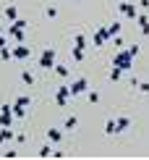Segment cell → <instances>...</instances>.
Instances as JSON below:
<instances>
[{
	"label": "cell",
	"instance_id": "19",
	"mask_svg": "<svg viewBox=\"0 0 149 160\" xmlns=\"http://www.w3.org/2000/svg\"><path fill=\"white\" fill-rule=\"evenodd\" d=\"M45 16L47 18H58V8H55V5H50V8L45 11Z\"/></svg>",
	"mask_w": 149,
	"mask_h": 160
},
{
	"label": "cell",
	"instance_id": "14",
	"mask_svg": "<svg viewBox=\"0 0 149 160\" xmlns=\"http://www.w3.org/2000/svg\"><path fill=\"white\" fill-rule=\"evenodd\" d=\"M8 139H13V129H11V126H3V131H0V142H8Z\"/></svg>",
	"mask_w": 149,
	"mask_h": 160
},
{
	"label": "cell",
	"instance_id": "28",
	"mask_svg": "<svg viewBox=\"0 0 149 160\" xmlns=\"http://www.w3.org/2000/svg\"><path fill=\"white\" fill-rule=\"evenodd\" d=\"M139 5L141 8H149V0H139Z\"/></svg>",
	"mask_w": 149,
	"mask_h": 160
},
{
	"label": "cell",
	"instance_id": "9",
	"mask_svg": "<svg viewBox=\"0 0 149 160\" xmlns=\"http://www.w3.org/2000/svg\"><path fill=\"white\" fill-rule=\"evenodd\" d=\"M8 34H11L13 39H16V42H24V29H21V26H18V24H11Z\"/></svg>",
	"mask_w": 149,
	"mask_h": 160
},
{
	"label": "cell",
	"instance_id": "29",
	"mask_svg": "<svg viewBox=\"0 0 149 160\" xmlns=\"http://www.w3.org/2000/svg\"><path fill=\"white\" fill-rule=\"evenodd\" d=\"M118 3H120V0H118Z\"/></svg>",
	"mask_w": 149,
	"mask_h": 160
},
{
	"label": "cell",
	"instance_id": "22",
	"mask_svg": "<svg viewBox=\"0 0 149 160\" xmlns=\"http://www.w3.org/2000/svg\"><path fill=\"white\" fill-rule=\"evenodd\" d=\"M0 58H3V61H11V58H13V52H11L8 48H3V50H0Z\"/></svg>",
	"mask_w": 149,
	"mask_h": 160
},
{
	"label": "cell",
	"instance_id": "27",
	"mask_svg": "<svg viewBox=\"0 0 149 160\" xmlns=\"http://www.w3.org/2000/svg\"><path fill=\"white\" fill-rule=\"evenodd\" d=\"M5 48V39H3V26H0V50Z\"/></svg>",
	"mask_w": 149,
	"mask_h": 160
},
{
	"label": "cell",
	"instance_id": "1",
	"mask_svg": "<svg viewBox=\"0 0 149 160\" xmlns=\"http://www.w3.org/2000/svg\"><path fill=\"white\" fill-rule=\"evenodd\" d=\"M133 55H139V45H131L128 50H120L118 55L113 58V66H118V68L128 71V68L133 66Z\"/></svg>",
	"mask_w": 149,
	"mask_h": 160
},
{
	"label": "cell",
	"instance_id": "10",
	"mask_svg": "<svg viewBox=\"0 0 149 160\" xmlns=\"http://www.w3.org/2000/svg\"><path fill=\"white\" fill-rule=\"evenodd\" d=\"M136 21H139L141 34H149V16H147V13H139V16H136Z\"/></svg>",
	"mask_w": 149,
	"mask_h": 160
},
{
	"label": "cell",
	"instance_id": "6",
	"mask_svg": "<svg viewBox=\"0 0 149 160\" xmlns=\"http://www.w3.org/2000/svg\"><path fill=\"white\" fill-rule=\"evenodd\" d=\"M107 39H113V37H110V32H107V26H102V29H97V32H94V39H92V42L99 48V45H105Z\"/></svg>",
	"mask_w": 149,
	"mask_h": 160
},
{
	"label": "cell",
	"instance_id": "16",
	"mask_svg": "<svg viewBox=\"0 0 149 160\" xmlns=\"http://www.w3.org/2000/svg\"><path fill=\"white\" fill-rule=\"evenodd\" d=\"M120 76H123V68H118V66H113V71H110V82H118Z\"/></svg>",
	"mask_w": 149,
	"mask_h": 160
},
{
	"label": "cell",
	"instance_id": "12",
	"mask_svg": "<svg viewBox=\"0 0 149 160\" xmlns=\"http://www.w3.org/2000/svg\"><path fill=\"white\" fill-rule=\"evenodd\" d=\"M47 139H50V142H60V139H63V131L60 129H47Z\"/></svg>",
	"mask_w": 149,
	"mask_h": 160
},
{
	"label": "cell",
	"instance_id": "15",
	"mask_svg": "<svg viewBox=\"0 0 149 160\" xmlns=\"http://www.w3.org/2000/svg\"><path fill=\"white\" fill-rule=\"evenodd\" d=\"M76 126H79V118H76V116H68V118H65V126H63V129L71 131V129H76Z\"/></svg>",
	"mask_w": 149,
	"mask_h": 160
},
{
	"label": "cell",
	"instance_id": "18",
	"mask_svg": "<svg viewBox=\"0 0 149 160\" xmlns=\"http://www.w3.org/2000/svg\"><path fill=\"white\" fill-rule=\"evenodd\" d=\"M21 82H24V84H34V76H31V71H24V74H21Z\"/></svg>",
	"mask_w": 149,
	"mask_h": 160
},
{
	"label": "cell",
	"instance_id": "21",
	"mask_svg": "<svg viewBox=\"0 0 149 160\" xmlns=\"http://www.w3.org/2000/svg\"><path fill=\"white\" fill-rule=\"evenodd\" d=\"M73 48H86V37L84 34H76V45Z\"/></svg>",
	"mask_w": 149,
	"mask_h": 160
},
{
	"label": "cell",
	"instance_id": "17",
	"mask_svg": "<svg viewBox=\"0 0 149 160\" xmlns=\"http://www.w3.org/2000/svg\"><path fill=\"white\" fill-rule=\"evenodd\" d=\"M107 32H110V37H118V34H120V21L110 24V26H107Z\"/></svg>",
	"mask_w": 149,
	"mask_h": 160
},
{
	"label": "cell",
	"instance_id": "13",
	"mask_svg": "<svg viewBox=\"0 0 149 160\" xmlns=\"http://www.w3.org/2000/svg\"><path fill=\"white\" fill-rule=\"evenodd\" d=\"M5 18H8V21H16L18 18V8L16 5H8V8H5Z\"/></svg>",
	"mask_w": 149,
	"mask_h": 160
},
{
	"label": "cell",
	"instance_id": "20",
	"mask_svg": "<svg viewBox=\"0 0 149 160\" xmlns=\"http://www.w3.org/2000/svg\"><path fill=\"white\" fill-rule=\"evenodd\" d=\"M55 74H58V76H68V68L60 66V63H55Z\"/></svg>",
	"mask_w": 149,
	"mask_h": 160
},
{
	"label": "cell",
	"instance_id": "8",
	"mask_svg": "<svg viewBox=\"0 0 149 160\" xmlns=\"http://www.w3.org/2000/svg\"><path fill=\"white\" fill-rule=\"evenodd\" d=\"M13 58H16V61H26V58H29V48L18 42L16 48H13Z\"/></svg>",
	"mask_w": 149,
	"mask_h": 160
},
{
	"label": "cell",
	"instance_id": "26",
	"mask_svg": "<svg viewBox=\"0 0 149 160\" xmlns=\"http://www.w3.org/2000/svg\"><path fill=\"white\" fill-rule=\"evenodd\" d=\"M13 102H16V105H24V108H26V105H29L31 100H29V97H16V100H13Z\"/></svg>",
	"mask_w": 149,
	"mask_h": 160
},
{
	"label": "cell",
	"instance_id": "25",
	"mask_svg": "<svg viewBox=\"0 0 149 160\" xmlns=\"http://www.w3.org/2000/svg\"><path fill=\"white\" fill-rule=\"evenodd\" d=\"M105 131H107V134H115V118H110V121H107Z\"/></svg>",
	"mask_w": 149,
	"mask_h": 160
},
{
	"label": "cell",
	"instance_id": "4",
	"mask_svg": "<svg viewBox=\"0 0 149 160\" xmlns=\"http://www.w3.org/2000/svg\"><path fill=\"white\" fill-rule=\"evenodd\" d=\"M118 11L123 13L126 18H136V16H139L136 5H133V3H126V0H120V3H118Z\"/></svg>",
	"mask_w": 149,
	"mask_h": 160
},
{
	"label": "cell",
	"instance_id": "2",
	"mask_svg": "<svg viewBox=\"0 0 149 160\" xmlns=\"http://www.w3.org/2000/svg\"><path fill=\"white\" fill-rule=\"evenodd\" d=\"M39 66H42V68H55V50L52 48H47L42 55H39Z\"/></svg>",
	"mask_w": 149,
	"mask_h": 160
},
{
	"label": "cell",
	"instance_id": "24",
	"mask_svg": "<svg viewBox=\"0 0 149 160\" xmlns=\"http://www.w3.org/2000/svg\"><path fill=\"white\" fill-rule=\"evenodd\" d=\"M86 100L89 102H99V92H86Z\"/></svg>",
	"mask_w": 149,
	"mask_h": 160
},
{
	"label": "cell",
	"instance_id": "3",
	"mask_svg": "<svg viewBox=\"0 0 149 160\" xmlns=\"http://www.w3.org/2000/svg\"><path fill=\"white\" fill-rule=\"evenodd\" d=\"M68 97H71V87H58V92H55V105L58 108H63L65 102H68Z\"/></svg>",
	"mask_w": 149,
	"mask_h": 160
},
{
	"label": "cell",
	"instance_id": "7",
	"mask_svg": "<svg viewBox=\"0 0 149 160\" xmlns=\"http://www.w3.org/2000/svg\"><path fill=\"white\" fill-rule=\"evenodd\" d=\"M13 123V105H3V113H0V126H11Z\"/></svg>",
	"mask_w": 149,
	"mask_h": 160
},
{
	"label": "cell",
	"instance_id": "11",
	"mask_svg": "<svg viewBox=\"0 0 149 160\" xmlns=\"http://www.w3.org/2000/svg\"><path fill=\"white\" fill-rule=\"evenodd\" d=\"M128 126H131V118H118V121H115V134H120V131H126Z\"/></svg>",
	"mask_w": 149,
	"mask_h": 160
},
{
	"label": "cell",
	"instance_id": "5",
	"mask_svg": "<svg viewBox=\"0 0 149 160\" xmlns=\"http://www.w3.org/2000/svg\"><path fill=\"white\" fill-rule=\"evenodd\" d=\"M84 92H89V82L81 76V79H76V82L71 84V95H84Z\"/></svg>",
	"mask_w": 149,
	"mask_h": 160
},
{
	"label": "cell",
	"instance_id": "23",
	"mask_svg": "<svg viewBox=\"0 0 149 160\" xmlns=\"http://www.w3.org/2000/svg\"><path fill=\"white\" fill-rule=\"evenodd\" d=\"M73 58L76 61H84V48H73Z\"/></svg>",
	"mask_w": 149,
	"mask_h": 160
}]
</instances>
